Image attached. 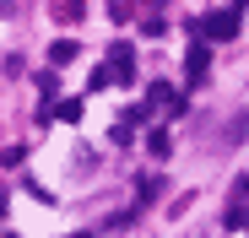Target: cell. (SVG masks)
Listing matches in <instances>:
<instances>
[{
  "mask_svg": "<svg viewBox=\"0 0 249 238\" xmlns=\"http://www.w3.org/2000/svg\"><path fill=\"white\" fill-rule=\"evenodd\" d=\"M206 38H217V44H222V38H233L238 33V11H212V17H206V22H195Z\"/></svg>",
  "mask_w": 249,
  "mask_h": 238,
  "instance_id": "1",
  "label": "cell"
},
{
  "mask_svg": "<svg viewBox=\"0 0 249 238\" xmlns=\"http://www.w3.org/2000/svg\"><path fill=\"white\" fill-rule=\"evenodd\" d=\"M49 11H54V22H81V17H87V0H49Z\"/></svg>",
  "mask_w": 249,
  "mask_h": 238,
  "instance_id": "2",
  "label": "cell"
},
{
  "mask_svg": "<svg viewBox=\"0 0 249 238\" xmlns=\"http://www.w3.org/2000/svg\"><path fill=\"white\" fill-rule=\"evenodd\" d=\"M206 65H212V49H206V44H190V54H184L190 82H200V76H206Z\"/></svg>",
  "mask_w": 249,
  "mask_h": 238,
  "instance_id": "3",
  "label": "cell"
},
{
  "mask_svg": "<svg viewBox=\"0 0 249 238\" xmlns=\"http://www.w3.org/2000/svg\"><path fill=\"white\" fill-rule=\"evenodd\" d=\"M81 54V44H76V38H54V44H49V65H71Z\"/></svg>",
  "mask_w": 249,
  "mask_h": 238,
  "instance_id": "4",
  "label": "cell"
},
{
  "mask_svg": "<svg viewBox=\"0 0 249 238\" xmlns=\"http://www.w3.org/2000/svg\"><path fill=\"white\" fill-rule=\"evenodd\" d=\"M49 114H54V119H65V125H76V119H81V98H65V103H54Z\"/></svg>",
  "mask_w": 249,
  "mask_h": 238,
  "instance_id": "5",
  "label": "cell"
},
{
  "mask_svg": "<svg viewBox=\"0 0 249 238\" xmlns=\"http://www.w3.org/2000/svg\"><path fill=\"white\" fill-rule=\"evenodd\" d=\"M130 11H136V0H108V22H130Z\"/></svg>",
  "mask_w": 249,
  "mask_h": 238,
  "instance_id": "6",
  "label": "cell"
},
{
  "mask_svg": "<svg viewBox=\"0 0 249 238\" xmlns=\"http://www.w3.org/2000/svg\"><path fill=\"white\" fill-rule=\"evenodd\" d=\"M141 33H146V38H162L168 27H162V17H146V22H141Z\"/></svg>",
  "mask_w": 249,
  "mask_h": 238,
  "instance_id": "7",
  "label": "cell"
},
{
  "mask_svg": "<svg viewBox=\"0 0 249 238\" xmlns=\"http://www.w3.org/2000/svg\"><path fill=\"white\" fill-rule=\"evenodd\" d=\"M228 136H233V141H238V136H249V114H238V119H233V125H228Z\"/></svg>",
  "mask_w": 249,
  "mask_h": 238,
  "instance_id": "8",
  "label": "cell"
},
{
  "mask_svg": "<svg viewBox=\"0 0 249 238\" xmlns=\"http://www.w3.org/2000/svg\"><path fill=\"white\" fill-rule=\"evenodd\" d=\"M17 6H22V0H0V11H6V17H11V11H17Z\"/></svg>",
  "mask_w": 249,
  "mask_h": 238,
  "instance_id": "9",
  "label": "cell"
}]
</instances>
